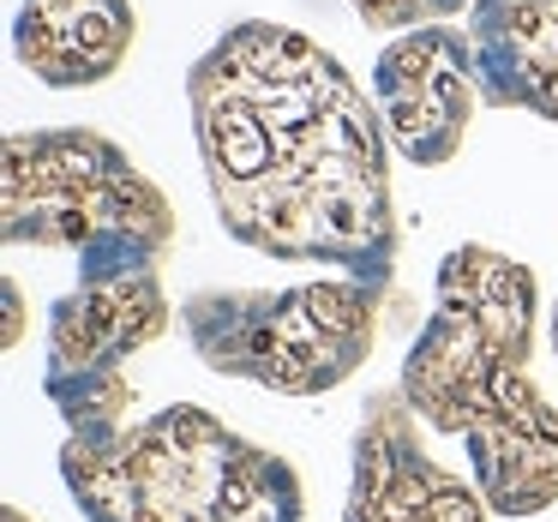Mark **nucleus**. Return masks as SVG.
<instances>
[{
	"instance_id": "1",
	"label": "nucleus",
	"mask_w": 558,
	"mask_h": 522,
	"mask_svg": "<svg viewBox=\"0 0 558 522\" xmlns=\"http://www.w3.org/2000/svg\"><path fill=\"white\" fill-rule=\"evenodd\" d=\"M186 102L234 241L390 289V138L337 54L289 25L246 19L186 73Z\"/></svg>"
},
{
	"instance_id": "2",
	"label": "nucleus",
	"mask_w": 558,
	"mask_h": 522,
	"mask_svg": "<svg viewBox=\"0 0 558 522\" xmlns=\"http://www.w3.org/2000/svg\"><path fill=\"white\" fill-rule=\"evenodd\" d=\"M61 481L90 522H306L301 474L198 402L66 433Z\"/></svg>"
},
{
	"instance_id": "3",
	"label": "nucleus",
	"mask_w": 558,
	"mask_h": 522,
	"mask_svg": "<svg viewBox=\"0 0 558 522\" xmlns=\"http://www.w3.org/2000/svg\"><path fill=\"white\" fill-rule=\"evenodd\" d=\"M0 234L78 253V277L157 270L174 246V205L90 126L13 133L0 150Z\"/></svg>"
},
{
	"instance_id": "4",
	"label": "nucleus",
	"mask_w": 558,
	"mask_h": 522,
	"mask_svg": "<svg viewBox=\"0 0 558 522\" xmlns=\"http://www.w3.org/2000/svg\"><path fill=\"white\" fill-rule=\"evenodd\" d=\"M385 289L361 277H318L294 289H205L181 306L193 354L222 378L277 397H325L349 385L378 342Z\"/></svg>"
},
{
	"instance_id": "5",
	"label": "nucleus",
	"mask_w": 558,
	"mask_h": 522,
	"mask_svg": "<svg viewBox=\"0 0 558 522\" xmlns=\"http://www.w3.org/2000/svg\"><path fill=\"white\" fill-rule=\"evenodd\" d=\"M541 289L534 270L493 246H457L438 265L433 318L402 361V397L421 426L462 438L498 373L529 366Z\"/></svg>"
},
{
	"instance_id": "6",
	"label": "nucleus",
	"mask_w": 558,
	"mask_h": 522,
	"mask_svg": "<svg viewBox=\"0 0 558 522\" xmlns=\"http://www.w3.org/2000/svg\"><path fill=\"white\" fill-rule=\"evenodd\" d=\"M174 325V306L162 294L157 270H109L78 277L49 313V373L43 390L61 409L66 433H102L133 421V378L126 361Z\"/></svg>"
},
{
	"instance_id": "7",
	"label": "nucleus",
	"mask_w": 558,
	"mask_h": 522,
	"mask_svg": "<svg viewBox=\"0 0 558 522\" xmlns=\"http://www.w3.org/2000/svg\"><path fill=\"white\" fill-rule=\"evenodd\" d=\"M414 426H421V414L409 409L402 385L366 397V414L354 426V474H349L342 522H486L493 517L481 486L426 457Z\"/></svg>"
},
{
	"instance_id": "8",
	"label": "nucleus",
	"mask_w": 558,
	"mask_h": 522,
	"mask_svg": "<svg viewBox=\"0 0 558 522\" xmlns=\"http://www.w3.org/2000/svg\"><path fill=\"white\" fill-rule=\"evenodd\" d=\"M474 97L481 85H474L469 31L457 25L402 31L373 66V102L385 138L414 169H445L457 157L474 121Z\"/></svg>"
},
{
	"instance_id": "9",
	"label": "nucleus",
	"mask_w": 558,
	"mask_h": 522,
	"mask_svg": "<svg viewBox=\"0 0 558 522\" xmlns=\"http://www.w3.org/2000/svg\"><path fill=\"white\" fill-rule=\"evenodd\" d=\"M462 445L493 517H541L558 505V409L541 397L529 366L493 378Z\"/></svg>"
},
{
	"instance_id": "10",
	"label": "nucleus",
	"mask_w": 558,
	"mask_h": 522,
	"mask_svg": "<svg viewBox=\"0 0 558 522\" xmlns=\"http://www.w3.org/2000/svg\"><path fill=\"white\" fill-rule=\"evenodd\" d=\"M462 31L481 102L558 121V0H474Z\"/></svg>"
},
{
	"instance_id": "11",
	"label": "nucleus",
	"mask_w": 558,
	"mask_h": 522,
	"mask_svg": "<svg viewBox=\"0 0 558 522\" xmlns=\"http://www.w3.org/2000/svg\"><path fill=\"white\" fill-rule=\"evenodd\" d=\"M138 37L133 0H19L13 49L43 85L78 90L121 73Z\"/></svg>"
},
{
	"instance_id": "12",
	"label": "nucleus",
	"mask_w": 558,
	"mask_h": 522,
	"mask_svg": "<svg viewBox=\"0 0 558 522\" xmlns=\"http://www.w3.org/2000/svg\"><path fill=\"white\" fill-rule=\"evenodd\" d=\"M366 25H385V31H421V25H450L462 7L474 0H349Z\"/></svg>"
},
{
	"instance_id": "13",
	"label": "nucleus",
	"mask_w": 558,
	"mask_h": 522,
	"mask_svg": "<svg viewBox=\"0 0 558 522\" xmlns=\"http://www.w3.org/2000/svg\"><path fill=\"white\" fill-rule=\"evenodd\" d=\"M0 522H31V517H25L19 505H7V510H0Z\"/></svg>"
},
{
	"instance_id": "14",
	"label": "nucleus",
	"mask_w": 558,
	"mask_h": 522,
	"mask_svg": "<svg viewBox=\"0 0 558 522\" xmlns=\"http://www.w3.org/2000/svg\"><path fill=\"white\" fill-rule=\"evenodd\" d=\"M553 354H558V313H553Z\"/></svg>"
}]
</instances>
